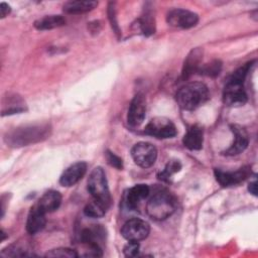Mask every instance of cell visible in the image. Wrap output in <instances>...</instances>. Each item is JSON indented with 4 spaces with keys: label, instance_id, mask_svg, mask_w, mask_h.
Wrapping results in <instances>:
<instances>
[{
    "label": "cell",
    "instance_id": "obj_1",
    "mask_svg": "<svg viewBox=\"0 0 258 258\" xmlns=\"http://www.w3.org/2000/svg\"><path fill=\"white\" fill-rule=\"evenodd\" d=\"M49 124H30L17 127L7 132L4 136L5 142L12 147H21L45 140L50 135Z\"/></svg>",
    "mask_w": 258,
    "mask_h": 258
},
{
    "label": "cell",
    "instance_id": "obj_2",
    "mask_svg": "<svg viewBox=\"0 0 258 258\" xmlns=\"http://www.w3.org/2000/svg\"><path fill=\"white\" fill-rule=\"evenodd\" d=\"M253 61L239 68L228 80L223 91V102L229 107H240L246 104L248 97L244 88L245 78Z\"/></svg>",
    "mask_w": 258,
    "mask_h": 258
},
{
    "label": "cell",
    "instance_id": "obj_3",
    "mask_svg": "<svg viewBox=\"0 0 258 258\" xmlns=\"http://www.w3.org/2000/svg\"><path fill=\"white\" fill-rule=\"evenodd\" d=\"M210 98L208 87L200 82H190L182 86L175 95L179 107L186 111H192L205 104Z\"/></svg>",
    "mask_w": 258,
    "mask_h": 258
},
{
    "label": "cell",
    "instance_id": "obj_4",
    "mask_svg": "<svg viewBox=\"0 0 258 258\" xmlns=\"http://www.w3.org/2000/svg\"><path fill=\"white\" fill-rule=\"evenodd\" d=\"M175 211V200L167 190L156 191L147 202V215L156 221H162L170 217Z\"/></svg>",
    "mask_w": 258,
    "mask_h": 258
},
{
    "label": "cell",
    "instance_id": "obj_5",
    "mask_svg": "<svg viewBox=\"0 0 258 258\" xmlns=\"http://www.w3.org/2000/svg\"><path fill=\"white\" fill-rule=\"evenodd\" d=\"M88 190L94 200L99 201L107 208L110 207L111 196L106 174L102 167L97 166L91 171L88 179Z\"/></svg>",
    "mask_w": 258,
    "mask_h": 258
},
{
    "label": "cell",
    "instance_id": "obj_6",
    "mask_svg": "<svg viewBox=\"0 0 258 258\" xmlns=\"http://www.w3.org/2000/svg\"><path fill=\"white\" fill-rule=\"evenodd\" d=\"M105 230L101 226H94L86 228L81 233V242L86 246L88 250L84 256H102L101 242L104 241Z\"/></svg>",
    "mask_w": 258,
    "mask_h": 258
},
{
    "label": "cell",
    "instance_id": "obj_7",
    "mask_svg": "<svg viewBox=\"0 0 258 258\" xmlns=\"http://www.w3.org/2000/svg\"><path fill=\"white\" fill-rule=\"evenodd\" d=\"M144 133L159 139L172 138L176 135V127L174 123L165 117L152 118L144 128Z\"/></svg>",
    "mask_w": 258,
    "mask_h": 258
},
{
    "label": "cell",
    "instance_id": "obj_8",
    "mask_svg": "<svg viewBox=\"0 0 258 258\" xmlns=\"http://www.w3.org/2000/svg\"><path fill=\"white\" fill-rule=\"evenodd\" d=\"M131 156L138 166L148 168L156 161L157 149L149 142H138L132 147Z\"/></svg>",
    "mask_w": 258,
    "mask_h": 258
},
{
    "label": "cell",
    "instance_id": "obj_9",
    "mask_svg": "<svg viewBox=\"0 0 258 258\" xmlns=\"http://www.w3.org/2000/svg\"><path fill=\"white\" fill-rule=\"evenodd\" d=\"M150 232V226L149 224L138 218H133L128 220L121 229L122 236L127 241H134L139 242L141 240H144L147 238Z\"/></svg>",
    "mask_w": 258,
    "mask_h": 258
},
{
    "label": "cell",
    "instance_id": "obj_10",
    "mask_svg": "<svg viewBox=\"0 0 258 258\" xmlns=\"http://www.w3.org/2000/svg\"><path fill=\"white\" fill-rule=\"evenodd\" d=\"M166 21L170 26L187 29L197 25L199 22V16L192 11L181 8H174L167 12Z\"/></svg>",
    "mask_w": 258,
    "mask_h": 258
},
{
    "label": "cell",
    "instance_id": "obj_11",
    "mask_svg": "<svg viewBox=\"0 0 258 258\" xmlns=\"http://www.w3.org/2000/svg\"><path fill=\"white\" fill-rule=\"evenodd\" d=\"M249 175H251L250 166H243L236 171H223L218 168L215 169L216 179L223 187L237 185L249 177Z\"/></svg>",
    "mask_w": 258,
    "mask_h": 258
},
{
    "label": "cell",
    "instance_id": "obj_12",
    "mask_svg": "<svg viewBox=\"0 0 258 258\" xmlns=\"http://www.w3.org/2000/svg\"><path fill=\"white\" fill-rule=\"evenodd\" d=\"M146 112V99L144 95L137 94L131 101V104L128 109L127 121L131 127L139 126L144 118Z\"/></svg>",
    "mask_w": 258,
    "mask_h": 258
},
{
    "label": "cell",
    "instance_id": "obj_13",
    "mask_svg": "<svg viewBox=\"0 0 258 258\" xmlns=\"http://www.w3.org/2000/svg\"><path fill=\"white\" fill-rule=\"evenodd\" d=\"M230 128L234 134L235 139L232 145L228 149H226L223 154L228 156H234L242 153L248 147L249 136L246 129L238 124H232Z\"/></svg>",
    "mask_w": 258,
    "mask_h": 258
},
{
    "label": "cell",
    "instance_id": "obj_14",
    "mask_svg": "<svg viewBox=\"0 0 258 258\" xmlns=\"http://www.w3.org/2000/svg\"><path fill=\"white\" fill-rule=\"evenodd\" d=\"M87 171V163L84 161H78L72 165H70L64 171L61 173L59 177V183L62 186H73L79 180L83 178Z\"/></svg>",
    "mask_w": 258,
    "mask_h": 258
},
{
    "label": "cell",
    "instance_id": "obj_15",
    "mask_svg": "<svg viewBox=\"0 0 258 258\" xmlns=\"http://www.w3.org/2000/svg\"><path fill=\"white\" fill-rule=\"evenodd\" d=\"M203 48L201 47H196L192 48L188 54L186 55L183 67H182V72H181V79L182 80H187L189 79L195 73L199 71V69L202 66V60H203Z\"/></svg>",
    "mask_w": 258,
    "mask_h": 258
},
{
    "label": "cell",
    "instance_id": "obj_16",
    "mask_svg": "<svg viewBox=\"0 0 258 258\" xmlns=\"http://www.w3.org/2000/svg\"><path fill=\"white\" fill-rule=\"evenodd\" d=\"M45 213H43L35 205L30 209L27 221H26V231L30 235H34L40 232L46 224Z\"/></svg>",
    "mask_w": 258,
    "mask_h": 258
},
{
    "label": "cell",
    "instance_id": "obj_17",
    "mask_svg": "<svg viewBox=\"0 0 258 258\" xmlns=\"http://www.w3.org/2000/svg\"><path fill=\"white\" fill-rule=\"evenodd\" d=\"M183 145L189 150H200L203 147L204 131L200 125H192L186 131L182 139Z\"/></svg>",
    "mask_w": 258,
    "mask_h": 258
},
{
    "label": "cell",
    "instance_id": "obj_18",
    "mask_svg": "<svg viewBox=\"0 0 258 258\" xmlns=\"http://www.w3.org/2000/svg\"><path fill=\"white\" fill-rule=\"evenodd\" d=\"M61 203V195L56 190H48L44 192L35 204L43 213H51L58 209Z\"/></svg>",
    "mask_w": 258,
    "mask_h": 258
},
{
    "label": "cell",
    "instance_id": "obj_19",
    "mask_svg": "<svg viewBox=\"0 0 258 258\" xmlns=\"http://www.w3.org/2000/svg\"><path fill=\"white\" fill-rule=\"evenodd\" d=\"M150 188L147 184L144 183H139L134 186H132L126 196V203L128 208L130 209H136L141 201L146 199L149 195Z\"/></svg>",
    "mask_w": 258,
    "mask_h": 258
},
{
    "label": "cell",
    "instance_id": "obj_20",
    "mask_svg": "<svg viewBox=\"0 0 258 258\" xmlns=\"http://www.w3.org/2000/svg\"><path fill=\"white\" fill-rule=\"evenodd\" d=\"M98 5L97 1L93 0H77V1H69L63 4V11L69 14H81L86 13L94 8H96Z\"/></svg>",
    "mask_w": 258,
    "mask_h": 258
},
{
    "label": "cell",
    "instance_id": "obj_21",
    "mask_svg": "<svg viewBox=\"0 0 258 258\" xmlns=\"http://www.w3.org/2000/svg\"><path fill=\"white\" fill-rule=\"evenodd\" d=\"M66 23L61 15H46L34 22V27L38 30H50L62 26Z\"/></svg>",
    "mask_w": 258,
    "mask_h": 258
},
{
    "label": "cell",
    "instance_id": "obj_22",
    "mask_svg": "<svg viewBox=\"0 0 258 258\" xmlns=\"http://www.w3.org/2000/svg\"><path fill=\"white\" fill-rule=\"evenodd\" d=\"M107 207L97 200L90 202L84 209V214L90 218H101L105 215Z\"/></svg>",
    "mask_w": 258,
    "mask_h": 258
},
{
    "label": "cell",
    "instance_id": "obj_23",
    "mask_svg": "<svg viewBox=\"0 0 258 258\" xmlns=\"http://www.w3.org/2000/svg\"><path fill=\"white\" fill-rule=\"evenodd\" d=\"M180 169H181V163L179 162V160L172 159L168 161L164 169L158 173V178L163 181H169L171 176L176 172H178Z\"/></svg>",
    "mask_w": 258,
    "mask_h": 258
},
{
    "label": "cell",
    "instance_id": "obj_24",
    "mask_svg": "<svg viewBox=\"0 0 258 258\" xmlns=\"http://www.w3.org/2000/svg\"><path fill=\"white\" fill-rule=\"evenodd\" d=\"M222 70V62L219 59H214L206 64H202L201 68L199 69L198 73H200L201 75L207 76V77H211V78H215L217 77L220 72Z\"/></svg>",
    "mask_w": 258,
    "mask_h": 258
},
{
    "label": "cell",
    "instance_id": "obj_25",
    "mask_svg": "<svg viewBox=\"0 0 258 258\" xmlns=\"http://www.w3.org/2000/svg\"><path fill=\"white\" fill-rule=\"evenodd\" d=\"M28 247L23 246L19 243H15L10 245L9 247L5 248L1 252V256H10V257H21V256H31L32 254H29L28 252Z\"/></svg>",
    "mask_w": 258,
    "mask_h": 258
},
{
    "label": "cell",
    "instance_id": "obj_26",
    "mask_svg": "<svg viewBox=\"0 0 258 258\" xmlns=\"http://www.w3.org/2000/svg\"><path fill=\"white\" fill-rule=\"evenodd\" d=\"M46 257H60V258H75L78 257V253L76 252V250H73L71 248H67V247H59V248H55V249H51L49 250L46 254Z\"/></svg>",
    "mask_w": 258,
    "mask_h": 258
},
{
    "label": "cell",
    "instance_id": "obj_27",
    "mask_svg": "<svg viewBox=\"0 0 258 258\" xmlns=\"http://www.w3.org/2000/svg\"><path fill=\"white\" fill-rule=\"evenodd\" d=\"M105 154H106L107 162L111 166H113V167H115V168H117L119 170H121L123 168V161H122V159L118 155H116L115 153H113V152H111L109 150H107Z\"/></svg>",
    "mask_w": 258,
    "mask_h": 258
},
{
    "label": "cell",
    "instance_id": "obj_28",
    "mask_svg": "<svg viewBox=\"0 0 258 258\" xmlns=\"http://www.w3.org/2000/svg\"><path fill=\"white\" fill-rule=\"evenodd\" d=\"M139 243L134 241H129L123 248V253L126 257H135L139 252Z\"/></svg>",
    "mask_w": 258,
    "mask_h": 258
},
{
    "label": "cell",
    "instance_id": "obj_29",
    "mask_svg": "<svg viewBox=\"0 0 258 258\" xmlns=\"http://www.w3.org/2000/svg\"><path fill=\"white\" fill-rule=\"evenodd\" d=\"M108 15H109V20L111 22L113 30L115 31L116 34H120L119 26H118V23H117V20H116V9H115V3L114 2L109 3Z\"/></svg>",
    "mask_w": 258,
    "mask_h": 258
},
{
    "label": "cell",
    "instance_id": "obj_30",
    "mask_svg": "<svg viewBox=\"0 0 258 258\" xmlns=\"http://www.w3.org/2000/svg\"><path fill=\"white\" fill-rule=\"evenodd\" d=\"M10 6L5 3V2H1L0 4V11H1V18H4L5 16H7L10 13Z\"/></svg>",
    "mask_w": 258,
    "mask_h": 258
},
{
    "label": "cell",
    "instance_id": "obj_31",
    "mask_svg": "<svg viewBox=\"0 0 258 258\" xmlns=\"http://www.w3.org/2000/svg\"><path fill=\"white\" fill-rule=\"evenodd\" d=\"M248 190L250 191V194H252L253 196H257V181L253 180L252 182L249 183L248 185Z\"/></svg>",
    "mask_w": 258,
    "mask_h": 258
}]
</instances>
